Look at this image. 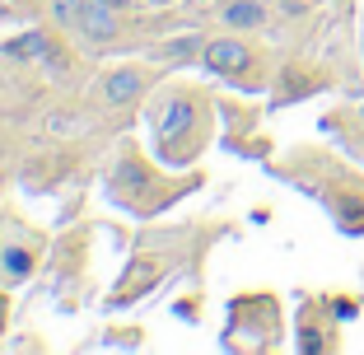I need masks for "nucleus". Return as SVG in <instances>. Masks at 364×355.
<instances>
[{
    "label": "nucleus",
    "instance_id": "nucleus-5",
    "mask_svg": "<svg viewBox=\"0 0 364 355\" xmlns=\"http://www.w3.org/2000/svg\"><path fill=\"white\" fill-rule=\"evenodd\" d=\"M47 52H52L47 33H23V38L5 43V56H14V61H47Z\"/></svg>",
    "mask_w": 364,
    "mask_h": 355
},
{
    "label": "nucleus",
    "instance_id": "nucleus-2",
    "mask_svg": "<svg viewBox=\"0 0 364 355\" xmlns=\"http://www.w3.org/2000/svg\"><path fill=\"white\" fill-rule=\"evenodd\" d=\"M201 61L215 75H238V70H247L252 52H247V43H238V38H215V43H205Z\"/></svg>",
    "mask_w": 364,
    "mask_h": 355
},
{
    "label": "nucleus",
    "instance_id": "nucleus-4",
    "mask_svg": "<svg viewBox=\"0 0 364 355\" xmlns=\"http://www.w3.org/2000/svg\"><path fill=\"white\" fill-rule=\"evenodd\" d=\"M140 89H145V70H140V65H122V70L107 75L103 94L112 98V103H131V98H140Z\"/></svg>",
    "mask_w": 364,
    "mask_h": 355
},
{
    "label": "nucleus",
    "instance_id": "nucleus-7",
    "mask_svg": "<svg viewBox=\"0 0 364 355\" xmlns=\"http://www.w3.org/2000/svg\"><path fill=\"white\" fill-rule=\"evenodd\" d=\"M103 5H112V10H131L136 0H103Z\"/></svg>",
    "mask_w": 364,
    "mask_h": 355
},
{
    "label": "nucleus",
    "instance_id": "nucleus-6",
    "mask_svg": "<svg viewBox=\"0 0 364 355\" xmlns=\"http://www.w3.org/2000/svg\"><path fill=\"white\" fill-rule=\"evenodd\" d=\"M89 0H52V19L61 28H80V14H85Z\"/></svg>",
    "mask_w": 364,
    "mask_h": 355
},
{
    "label": "nucleus",
    "instance_id": "nucleus-8",
    "mask_svg": "<svg viewBox=\"0 0 364 355\" xmlns=\"http://www.w3.org/2000/svg\"><path fill=\"white\" fill-rule=\"evenodd\" d=\"M150 10H168V5H178V0H145Z\"/></svg>",
    "mask_w": 364,
    "mask_h": 355
},
{
    "label": "nucleus",
    "instance_id": "nucleus-1",
    "mask_svg": "<svg viewBox=\"0 0 364 355\" xmlns=\"http://www.w3.org/2000/svg\"><path fill=\"white\" fill-rule=\"evenodd\" d=\"M80 33H85V43L107 47L122 33V10H112V5H103V0H89L85 14H80Z\"/></svg>",
    "mask_w": 364,
    "mask_h": 355
},
{
    "label": "nucleus",
    "instance_id": "nucleus-3",
    "mask_svg": "<svg viewBox=\"0 0 364 355\" xmlns=\"http://www.w3.org/2000/svg\"><path fill=\"white\" fill-rule=\"evenodd\" d=\"M220 23L229 33H252V28L267 23V5L262 0H229L225 10H220Z\"/></svg>",
    "mask_w": 364,
    "mask_h": 355
}]
</instances>
